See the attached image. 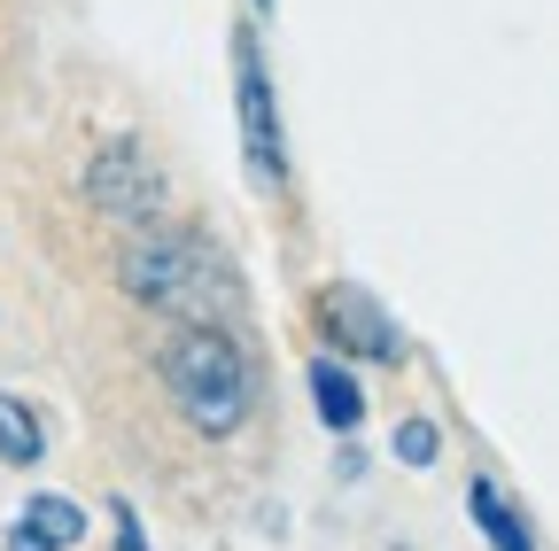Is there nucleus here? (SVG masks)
<instances>
[{
	"label": "nucleus",
	"instance_id": "nucleus-1",
	"mask_svg": "<svg viewBox=\"0 0 559 551\" xmlns=\"http://www.w3.org/2000/svg\"><path fill=\"white\" fill-rule=\"evenodd\" d=\"M156 373H164V396L179 404V420L194 435H210V443L241 435L249 404H257V366L226 319H179L156 350Z\"/></svg>",
	"mask_w": 559,
	"mask_h": 551
},
{
	"label": "nucleus",
	"instance_id": "nucleus-2",
	"mask_svg": "<svg viewBox=\"0 0 559 551\" xmlns=\"http://www.w3.org/2000/svg\"><path fill=\"white\" fill-rule=\"evenodd\" d=\"M117 280H124L132 303H148L164 319H234V303H241L234 264L210 249V241H194L179 226H156V218L124 241Z\"/></svg>",
	"mask_w": 559,
	"mask_h": 551
},
{
	"label": "nucleus",
	"instance_id": "nucleus-3",
	"mask_svg": "<svg viewBox=\"0 0 559 551\" xmlns=\"http://www.w3.org/2000/svg\"><path fill=\"white\" fill-rule=\"evenodd\" d=\"M234 109H241V164H249V187H257V194H280V187H288V141H280V94H272L264 47H257L249 24H234Z\"/></svg>",
	"mask_w": 559,
	"mask_h": 551
},
{
	"label": "nucleus",
	"instance_id": "nucleus-4",
	"mask_svg": "<svg viewBox=\"0 0 559 551\" xmlns=\"http://www.w3.org/2000/svg\"><path fill=\"white\" fill-rule=\"evenodd\" d=\"M86 202H94L102 218H117V226L164 218V171H156L148 141H132V132L102 141V148L86 156Z\"/></svg>",
	"mask_w": 559,
	"mask_h": 551
},
{
	"label": "nucleus",
	"instance_id": "nucleus-5",
	"mask_svg": "<svg viewBox=\"0 0 559 551\" xmlns=\"http://www.w3.org/2000/svg\"><path fill=\"white\" fill-rule=\"evenodd\" d=\"M319 326L334 342V358H366V366H396L404 358V334L381 311V296H366L358 280H334L319 288Z\"/></svg>",
	"mask_w": 559,
	"mask_h": 551
},
{
	"label": "nucleus",
	"instance_id": "nucleus-6",
	"mask_svg": "<svg viewBox=\"0 0 559 551\" xmlns=\"http://www.w3.org/2000/svg\"><path fill=\"white\" fill-rule=\"evenodd\" d=\"M86 536V513L70 498H24V513L9 520V551H70Z\"/></svg>",
	"mask_w": 559,
	"mask_h": 551
},
{
	"label": "nucleus",
	"instance_id": "nucleus-7",
	"mask_svg": "<svg viewBox=\"0 0 559 551\" xmlns=\"http://www.w3.org/2000/svg\"><path fill=\"white\" fill-rule=\"evenodd\" d=\"M311 404L334 435H358L366 428V388L342 373V358H311Z\"/></svg>",
	"mask_w": 559,
	"mask_h": 551
},
{
	"label": "nucleus",
	"instance_id": "nucleus-8",
	"mask_svg": "<svg viewBox=\"0 0 559 551\" xmlns=\"http://www.w3.org/2000/svg\"><path fill=\"white\" fill-rule=\"evenodd\" d=\"M466 513H474V528L498 543V551H536V528L498 498V481H474V490H466Z\"/></svg>",
	"mask_w": 559,
	"mask_h": 551
},
{
	"label": "nucleus",
	"instance_id": "nucleus-9",
	"mask_svg": "<svg viewBox=\"0 0 559 551\" xmlns=\"http://www.w3.org/2000/svg\"><path fill=\"white\" fill-rule=\"evenodd\" d=\"M47 458V428H39V411L24 396L0 388V466H39Z\"/></svg>",
	"mask_w": 559,
	"mask_h": 551
},
{
	"label": "nucleus",
	"instance_id": "nucleus-10",
	"mask_svg": "<svg viewBox=\"0 0 559 551\" xmlns=\"http://www.w3.org/2000/svg\"><path fill=\"white\" fill-rule=\"evenodd\" d=\"M436 451H443V435H436L428 420H404V428H396V458H404V466H436Z\"/></svg>",
	"mask_w": 559,
	"mask_h": 551
},
{
	"label": "nucleus",
	"instance_id": "nucleus-11",
	"mask_svg": "<svg viewBox=\"0 0 559 551\" xmlns=\"http://www.w3.org/2000/svg\"><path fill=\"white\" fill-rule=\"evenodd\" d=\"M109 520H117V551H148V536H140V513H132V505H109Z\"/></svg>",
	"mask_w": 559,
	"mask_h": 551
},
{
	"label": "nucleus",
	"instance_id": "nucleus-12",
	"mask_svg": "<svg viewBox=\"0 0 559 551\" xmlns=\"http://www.w3.org/2000/svg\"><path fill=\"white\" fill-rule=\"evenodd\" d=\"M257 9H272V0H257Z\"/></svg>",
	"mask_w": 559,
	"mask_h": 551
}]
</instances>
